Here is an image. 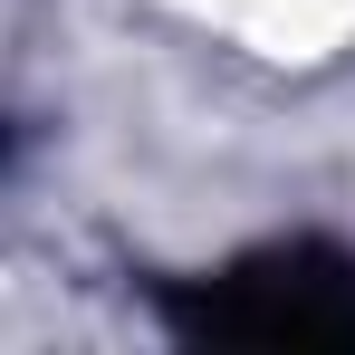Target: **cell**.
I'll use <instances>...</instances> for the list:
<instances>
[{
    "label": "cell",
    "instance_id": "1",
    "mask_svg": "<svg viewBox=\"0 0 355 355\" xmlns=\"http://www.w3.org/2000/svg\"><path fill=\"white\" fill-rule=\"evenodd\" d=\"M211 336H259V346H307V336H355V259L327 250H279L231 269L202 307H182Z\"/></svg>",
    "mask_w": 355,
    "mask_h": 355
}]
</instances>
